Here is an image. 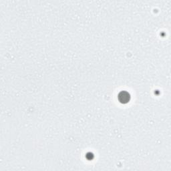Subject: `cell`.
I'll use <instances>...</instances> for the list:
<instances>
[{
	"label": "cell",
	"instance_id": "obj_1",
	"mask_svg": "<svg viewBox=\"0 0 171 171\" xmlns=\"http://www.w3.org/2000/svg\"><path fill=\"white\" fill-rule=\"evenodd\" d=\"M118 100H119L121 103L126 104L130 101V96L128 92L126 91H122L121 92L119 93V94H118Z\"/></svg>",
	"mask_w": 171,
	"mask_h": 171
}]
</instances>
